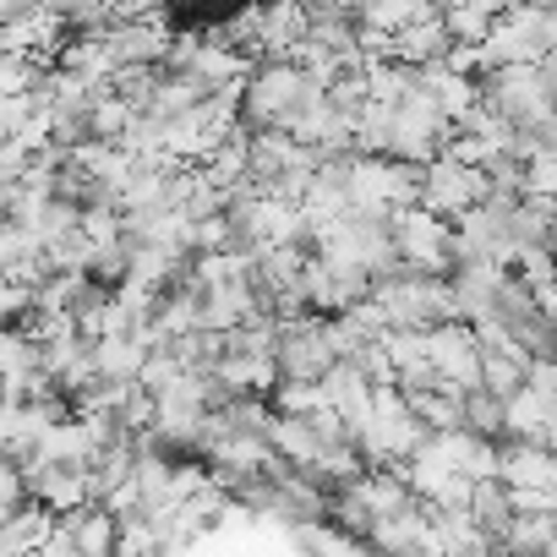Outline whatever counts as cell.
Masks as SVG:
<instances>
[{
	"mask_svg": "<svg viewBox=\"0 0 557 557\" xmlns=\"http://www.w3.org/2000/svg\"><path fill=\"white\" fill-rule=\"evenodd\" d=\"M552 535H557V513H519L497 546H503V557H546Z\"/></svg>",
	"mask_w": 557,
	"mask_h": 557,
	"instance_id": "4fadbf2b",
	"label": "cell"
},
{
	"mask_svg": "<svg viewBox=\"0 0 557 557\" xmlns=\"http://www.w3.org/2000/svg\"><path fill=\"white\" fill-rule=\"evenodd\" d=\"M426 361L437 372V388L454 394H475L481 388V345L470 334V323H443L426 334Z\"/></svg>",
	"mask_w": 557,
	"mask_h": 557,
	"instance_id": "5b68a950",
	"label": "cell"
},
{
	"mask_svg": "<svg viewBox=\"0 0 557 557\" xmlns=\"http://www.w3.org/2000/svg\"><path fill=\"white\" fill-rule=\"evenodd\" d=\"M552 50H557V7H552Z\"/></svg>",
	"mask_w": 557,
	"mask_h": 557,
	"instance_id": "e0dca14e",
	"label": "cell"
},
{
	"mask_svg": "<svg viewBox=\"0 0 557 557\" xmlns=\"http://www.w3.org/2000/svg\"><path fill=\"white\" fill-rule=\"evenodd\" d=\"M61 530L72 535V552L77 557H115V546H121V519H110L104 508H77L72 519H61Z\"/></svg>",
	"mask_w": 557,
	"mask_h": 557,
	"instance_id": "30bf717a",
	"label": "cell"
},
{
	"mask_svg": "<svg viewBox=\"0 0 557 557\" xmlns=\"http://www.w3.org/2000/svg\"><path fill=\"white\" fill-rule=\"evenodd\" d=\"M28 503L45 508L50 519H72L77 508H88V470L72 465H45L28 475Z\"/></svg>",
	"mask_w": 557,
	"mask_h": 557,
	"instance_id": "52a82bcc",
	"label": "cell"
},
{
	"mask_svg": "<svg viewBox=\"0 0 557 557\" xmlns=\"http://www.w3.org/2000/svg\"><path fill=\"white\" fill-rule=\"evenodd\" d=\"M28 312H34V290L12 285V278H0V329H23Z\"/></svg>",
	"mask_w": 557,
	"mask_h": 557,
	"instance_id": "9a60e30c",
	"label": "cell"
},
{
	"mask_svg": "<svg viewBox=\"0 0 557 557\" xmlns=\"http://www.w3.org/2000/svg\"><path fill=\"white\" fill-rule=\"evenodd\" d=\"M465 513H470V524L481 530V535H492V541H503L508 530H513V492L497 481V475H486V481H470V503H465Z\"/></svg>",
	"mask_w": 557,
	"mask_h": 557,
	"instance_id": "9c48e42d",
	"label": "cell"
},
{
	"mask_svg": "<svg viewBox=\"0 0 557 557\" xmlns=\"http://www.w3.org/2000/svg\"><path fill=\"white\" fill-rule=\"evenodd\" d=\"M503 7H443V28H448V45L454 50H481L497 28Z\"/></svg>",
	"mask_w": 557,
	"mask_h": 557,
	"instance_id": "8fae6325",
	"label": "cell"
},
{
	"mask_svg": "<svg viewBox=\"0 0 557 557\" xmlns=\"http://www.w3.org/2000/svg\"><path fill=\"white\" fill-rule=\"evenodd\" d=\"M388 235H394V257L405 273H421V278L454 273V224L432 219L426 208H399L388 219Z\"/></svg>",
	"mask_w": 557,
	"mask_h": 557,
	"instance_id": "7a4b0ae2",
	"label": "cell"
},
{
	"mask_svg": "<svg viewBox=\"0 0 557 557\" xmlns=\"http://www.w3.org/2000/svg\"><path fill=\"white\" fill-rule=\"evenodd\" d=\"M143 361H148V350L126 334V339H104V345H94V367H99V383H137L143 377Z\"/></svg>",
	"mask_w": 557,
	"mask_h": 557,
	"instance_id": "7c38bea8",
	"label": "cell"
},
{
	"mask_svg": "<svg viewBox=\"0 0 557 557\" xmlns=\"http://www.w3.org/2000/svg\"><path fill=\"white\" fill-rule=\"evenodd\" d=\"M323 94H329V88H318L296 61L257 66L251 83L240 88V126H246L251 137H268V132H285V137H290L296 115H301L312 99H323Z\"/></svg>",
	"mask_w": 557,
	"mask_h": 557,
	"instance_id": "6da1fadb",
	"label": "cell"
},
{
	"mask_svg": "<svg viewBox=\"0 0 557 557\" xmlns=\"http://www.w3.org/2000/svg\"><path fill=\"white\" fill-rule=\"evenodd\" d=\"M339 367L334 345H329V323L323 318H296V323H278L273 339V372L278 383H323Z\"/></svg>",
	"mask_w": 557,
	"mask_h": 557,
	"instance_id": "277c9868",
	"label": "cell"
},
{
	"mask_svg": "<svg viewBox=\"0 0 557 557\" xmlns=\"http://www.w3.org/2000/svg\"><path fill=\"white\" fill-rule=\"evenodd\" d=\"M465 432L470 437H481V443H508V410H503V399L497 394H486V388H475V394H465Z\"/></svg>",
	"mask_w": 557,
	"mask_h": 557,
	"instance_id": "5bb4252c",
	"label": "cell"
},
{
	"mask_svg": "<svg viewBox=\"0 0 557 557\" xmlns=\"http://www.w3.org/2000/svg\"><path fill=\"white\" fill-rule=\"evenodd\" d=\"M497 481L508 492H557V454L541 443H503L497 448Z\"/></svg>",
	"mask_w": 557,
	"mask_h": 557,
	"instance_id": "8992f818",
	"label": "cell"
},
{
	"mask_svg": "<svg viewBox=\"0 0 557 557\" xmlns=\"http://www.w3.org/2000/svg\"><path fill=\"white\" fill-rule=\"evenodd\" d=\"M486 197H492L486 175L470 170V164H459V159H448V153L432 159V164L421 170V186H416V208H426V213L443 219V224H459V219L475 213Z\"/></svg>",
	"mask_w": 557,
	"mask_h": 557,
	"instance_id": "3957f363",
	"label": "cell"
},
{
	"mask_svg": "<svg viewBox=\"0 0 557 557\" xmlns=\"http://www.w3.org/2000/svg\"><path fill=\"white\" fill-rule=\"evenodd\" d=\"M28 164H34V153L12 137V143H0V186H23L28 181Z\"/></svg>",
	"mask_w": 557,
	"mask_h": 557,
	"instance_id": "2e32d148",
	"label": "cell"
},
{
	"mask_svg": "<svg viewBox=\"0 0 557 557\" xmlns=\"http://www.w3.org/2000/svg\"><path fill=\"white\" fill-rule=\"evenodd\" d=\"M448 28H443V12H432V17H421L416 28H405L399 39H394V50H388V61L394 66H405V72H426V66H437V61H448Z\"/></svg>",
	"mask_w": 557,
	"mask_h": 557,
	"instance_id": "ba28073f",
	"label": "cell"
}]
</instances>
